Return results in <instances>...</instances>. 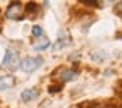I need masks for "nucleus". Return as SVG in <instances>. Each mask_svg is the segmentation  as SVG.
Returning <instances> with one entry per match:
<instances>
[{
	"mask_svg": "<svg viewBox=\"0 0 122 108\" xmlns=\"http://www.w3.org/2000/svg\"><path fill=\"white\" fill-rule=\"evenodd\" d=\"M41 65H42V59H41V57H26L24 60H21L20 69H21L23 72L30 74V72L36 71V69H38Z\"/></svg>",
	"mask_w": 122,
	"mask_h": 108,
	"instance_id": "nucleus-1",
	"label": "nucleus"
},
{
	"mask_svg": "<svg viewBox=\"0 0 122 108\" xmlns=\"http://www.w3.org/2000/svg\"><path fill=\"white\" fill-rule=\"evenodd\" d=\"M21 12H23V6H21V3H18V2H12V3L8 6L6 12H5V15H6L8 20H23Z\"/></svg>",
	"mask_w": 122,
	"mask_h": 108,
	"instance_id": "nucleus-2",
	"label": "nucleus"
},
{
	"mask_svg": "<svg viewBox=\"0 0 122 108\" xmlns=\"http://www.w3.org/2000/svg\"><path fill=\"white\" fill-rule=\"evenodd\" d=\"M18 63H20V60H18V53H17V51H14V50H6L5 57H3V60H2V66L15 68Z\"/></svg>",
	"mask_w": 122,
	"mask_h": 108,
	"instance_id": "nucleus-3",
	"label": "nucleus"
},
{
	"mask_svg": "<svg viewBox=\"0 0 122 108\" xmlns=\"http://www.w3.org/2000/svg\"><path fill=\"white\" fill-rule=\"evenodd\" d=\"M68 42H69V36H68L66 33H63V32H60L57 41L53 44V51H59V50L65 48V47L68 45Z\"/></svg>",
	"mask_w": 122,
	"mask_h": 108,
	"instance_id": "nucleus-4",
	"label": "nucleus"
},
{
	"mask_svg": "<svg viewBox=\"0 0 122 108\" xmlns=\"http://www.w3.org/2000/svg\"><path fill=\"white\" fill-rule=\"evenodd\" d=\"M15 86V78L11 75H0V90H8Z\"/></svg>",
	"mask_w": 122,
	"mask_h": 108,
	"instance_id": "nucleus-5",
	"label": "nucleus"
},
{
	"mask_svg": "<svg viewBox=\"0 0 122 108\" xmlns=\"http://www.w3.org/2000/svg\"><path fill=\"white\" fill-rule=\"evenodd\" d=\"M39 96V90L36 87H30V89H26V90H23L21 93V99L29 102V101H33L35 98Z\"/></svg>",
	"mask_w": 122,
	"mask_h": 108,
	"instance_id": "nucleus-6",
	"label": "nucleus"
},
{
	"mask_svg": "<svg viewBox=\"0 0 122 108\" xmlns=\"http://www.w3.org/2000/svg\"><path fill=\"white\" fill-rule=\"evenodd\" d=\"M77 71H74V69H65V71L60 72L59 75V78H60V81H63V83H69V81H74V80L77 78Z\"/></svg>",
	"mask_w": 122,
	"mask_h": 108,
	"instance_id": "nucleus-7",
	"label": "nucleus"
},
{
	"mask_svg": "<svg viewBox=\"0 0 122 108\" xmlns=\"http://www.w3.org/2000/svg\"><path fill=\"white\" fill-rule=\"evenodd\" d=\"M50 47V41L47 39V38H42V39L39 42H36V44H33V48L36 51H42V50H45V48H48Z\"/></svg>",
	"mask_w": 122,
	"mask_h": 108,
	"instance_id": "nucleus-8",
	"label": "nucleus"
},
{
	"mask_svg": "<svg viewBox=\"0 0 122 108\" xmlns=\"http://www.w3.org/2000/svg\"><path fill=\"white\" fill-rule=\"evenodd\" d=\"M42 33H44V30H42L41 26H33L32 27V35L33 36H42Z\"/></svg>",
	"mask_w": 122,
	"mask_h": 108,
	"instance_id": "nucleus-9",
	"label": "nucleus"
},
{
	"mask_svg": "<svg viewBox=\"0 0 122 108\" xmlns=\"http://www.w3.org/2000/svg\"><path fill=\"white\" fill-rule=\"evenodd\" d=\"M36 9H38V5H36L35 2H30V3H27V6H26V11L32 14V12H35Z\"/></svg>",
	"mask_w": 122,
	"mask_h": 108,
	"instance_id": "nucleus-10",
	"label": "nucleus"
},
{
	"mask_svg": "<svg viewBox=\"0 0 122 108\" xmlns=\"http://www.w3.org/2000/svg\"><path fill=\"white\" fill-rule=\"evenodd\" d=\"M60 90V86H50V92L53 93V92H59Z\"/></svg>",
	"mask_w": 122,
	"mask_h": 108,
	"instance_id": "nucleus-11",
	"label": "nucleus"
},
{
	"mask_svg": "<svg viewBox=\"0 0 122 108\" xmlns=\"http://www.w3.org/2000/svg\"><path fill=\"white\" fill-rule=\"evenodd\" d=\"M116 9H118V12L122 14V2H118V5H116Z\"/></svg>",
	"mask_w": 122,
	"mask_h": 108,
	"instance_id": "nucleus-12",
	"label": "nucleus"
},
{
	"mask_svg": "<svg viewBox=\"0 0 122 108\" xmlns=\"http://www.w3.org/2000/svg\"><path fill=\"white\" fill-rule=\"evenodd\" d=\"M121 39H122V36H121Z\"/></svg>",
	"mask_w": 122,
	"mask_h": 108,
	"instance_id": "nucleus-13",
	"label": "nucleus"
}]
</instances>
